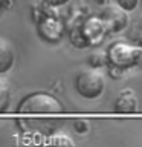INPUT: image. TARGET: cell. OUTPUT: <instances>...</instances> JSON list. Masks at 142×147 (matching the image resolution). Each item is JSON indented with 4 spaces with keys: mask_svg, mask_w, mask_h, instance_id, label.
Segmentation results:
<instances>
[{
    "mask_svg": "<svg viewBox=\"0 0 142 147\" xmlns=\"http://www.w3.org/2000/svg\"><path fill=\"white\" fill-rule=\"evenodd\" d=\"M116 5L128 12V11H135V9L137 8L139 0H116Z\"/></svg>",
    "mask_w": 142,
    "mask_h": 147,
    "instance_id": "cell-10",
    "label": "cell"
},
{
    "mask_svg": "<svg viewBox=\"0 0 142 147\" xmlns=\"http://www.w3.org/2000/svg\"><path fill=\"white\" fill-rule=\"evenodd\" d=\"M49 142L54 146H75V141H73L67 133H63V132L52 133L49 138Z\"/></svg>",
    "mask_w": 142,
    "mask_h": 147,
    "instance_id": "cell-7",
    "label": "cell"
},
{
    "mask_svg": "<svg viewBox=\"0 0 142 147\" xmlns=\"http://www.w3.org/2000/svg\"><path fill=\"white\" fill-rule=\"evenodd\" d=\"M105 58L110 66H113V69H118L121 72L124 69L137 66L142 61V49L137 45L133 46L124 41H115L109 46Z\"/></svg>",
    "mask_w": 142,
    "mask_h": 147,
    "instance_id": "cell-2",
    "label": "cell"
},
{
    "mask_svg": "<svg viewBox=\"0 0 142 147\" xmlns=\"http://www.w3.org/2000/svg\"><path fill=\"white\" fill-rule=\"evenodd\" d=\"M90 63H92V66H95V67H101V66H104V58L101 57V55L98 54H93V55H90Z\"/></svg>",
    "mask_w": 142,
    "mask_h": 147,
    "instance_id": "cell-12",
    "label": "cell"
},
{
    "mask_svg": "<svg viewBox=\"0 0 142 147\" xmlns=\"http://www.w3.org/2000/svg\"><path fill=\"white\" fill-rule=\"evenodd\" d=\"M9 103H11V92H9V87L5 84V83L0 81V113L6 112L9 107Z\"/></svg>",
    "mask_w": 142,
    "mask_h": 147,
    "instance_id": "cell-8",
    "label": "cell"
},
{
    "mask_svg": "<svg viewBox=\"0 0 142 147\" xmlns=\"http://www.w3.org/2000/svg\"><path fill=\"white\" fill-rule=\"evenodd\" d=\"M43 2L49 6H61V5H66L69 0H43Z\"/></svg>",
    "mask_w": 142,
    "mask_h": 147,
    "instance_id": "cell-13",
    "label": "cell"
},
{
    "mask_svg": "<svg viewBox=\"0 0 142 147\" xmlns=\"http://www.w3.org/2000/svg\"><path fill=\"white\" fill-rule=\"evenodd\" d=\"M139 104H137V98L133 90H122L121 94L116 96L113 104V110L119 115H133L137 112Z\"/></svg>",
    "mask_w": 142,
    "mask_h": 147,
    "instance_id": "cell-5",
    "label": "cell"
},
{
    "mask_svg": "<svg viewBox=\"0 0 142 147\" xmlns=\"http://www.w3.org/2000/svg\"><path fill=\"white\" fill-rule=\"evenodd\" d=\"M73 124H75V126H73V127H75V130L80 132V133H84V132L89 130V123H87L86 119H76Z\"/></svg>",
    "mask_w": 142,
    "mask_h": 147,
    "instance_id": "cell-11",
    "label": "cell"
},
{
    "mask_svg": "<svg viewBox=\"0 0 142 147\" xmlns=\"http://www.w3.org/2000/svg\"><path fill=\"white\" fill-rule=\"evenodd\" d=\"M15 54H14L12 45L6 38L0 37V74H6L14 66Z\"/></svg>",
    "mask_w": 142,
    "mask_h": 147,
    "instance_id": "cell-6",
    "label": "cell"
},
{
    "mask_svg": "<svg viewBox=\"0 0 142 147\" xmlns=\"http://www.w3.org/2000/svg\"><path fill=\"white\" fill-rule=\"evenodd\" d=\"M76 92L86 100H96L105 89L104 75L98 71H81L75 80Z\"/></svg>",
    "mask_w": 142,
    "mask_h": 147,
    "instance_id": "cell-3",
    "label": "cell"
},
{
    "mask_svg": "<svg viewBox=\"0 0 142 147\" xmlns=\"http://www.w3.org/2000/svg\"><path fill=\"white\" fill-rule=\"evenodd\" d=\"M101 22H102V26L107 32H121L122 29H125L128 25V14L125 9H122L121 6H115V5H110L102 11L101 14Z\"/></svg>",
    "mask_w": 142,
    "mask_h": 147,
    "instance_id": "cell-4",
    "label": "cell"
},
{
    "mask_svg": "<svg viewBox=\"0 0 142 147\" xmlns=\"http://www.w3.org/2000/svg\"><path fill=\"white\" fill-rule=\"evenodd\" d=\"M130 38L142 49V20H139L135 26H133V29L130 32Z\"/></svg>",
    "mask_w": 142,
    "mask_h": 147,
    "instance_id": "cell-9",
    "label": "cell"
},
{
    "mask_svg": "<svg viewBox=\"0 0 142 147\" xmlns=\"http://www.w3.org/2000/svg\"><path fill=\"white\" fill-rule=\"evenodd\" d=\"M17 112L23 115H63L66 107L49 92H32L20 100Z\"/></svg>",
    "mask_w": 142,
    "mask_h": 147,
    "instance_id": "cell-1",
    "label": "cell"
}]
</instances>
